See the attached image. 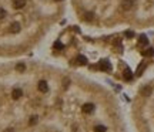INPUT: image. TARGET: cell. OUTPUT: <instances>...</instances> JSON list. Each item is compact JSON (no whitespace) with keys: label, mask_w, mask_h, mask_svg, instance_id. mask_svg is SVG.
Here are the masks:
<instances>
[{"label":"cell","mask_w":154,"mask_h":132,"mask_svg":"<svg viewBox=\"0 0 154 132\" xmlns=\"http://www.w3.org/2000/svg\"><path fill=\"white\" fill-rule=\"evenodd\" d=\"M136 132H154V78L137 88L130 107Z\"/></svg>","instance_id":"5b68a950"},{"label":"cell","mask_w":154,"mask_h":132,"mask_svg":"<svg viewBox=\"0 0 154 132\" xmlns=\"http://www.w3.org/2000/svg\"><path fill=\"white\" fill-rule=\"evenodd\" d=\"M51 55L70 71L101 74L120 84H133L154 63V43L134 30L91 34L80 26H67L51 43Z\"/></svg>","instance_id":"6da1fadb"},{"label":"cell","mask_w":154,"mask_h":132,"mask_svg":"<svg viewBox=\"0 0 154 132\" xmlns=\"http://www.w3.org/2000/svg\"><path fill=\"white\" fill-rule=\"evenodd\" d=\"M69 0H0V60L37 48L63 19Z\"/></svg>","instance_id":"3957f363"},{"label":"cell","mask_w":154,"mask_h":132,"mask_svg":"<svg viewBox=\"0 0 154 132\" xmlns=\"http://www.w3.org/2000/svg\"><path fill=\"white\" fill-rule=\"evenodd\" d=\"M67 71L40 60H0V132H40Z\"/></svg>","instance_id":"7a4b0ae2"},{"label":"cell","mask_w":154,"mask_h":132,"mask_svg":"<svg viewBox=\"0 0 154 132\" xmlns=\"http://www.w3.org/2000/svg\"><path fill=\"white\" fill-rule=\"evenodd\" d=\"M78 21L91 30L154 29V0H69Z\"/></svg>","instance_id":"277c9868"}]
</instances>
